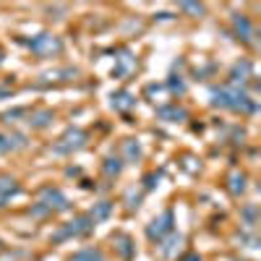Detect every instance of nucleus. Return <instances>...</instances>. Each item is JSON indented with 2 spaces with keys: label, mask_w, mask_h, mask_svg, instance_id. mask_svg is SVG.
<instances>
[{
  "label": "nucleus",
  "mask_w": 261,
  "mask_h": 261,
  "mask_svg": "<svg viewBox=\"0 0 261 261\" xmlns=\"http://www.w3.org/2000/svg\"><path fill=\"white\" fill-rule=\"evenodd\" d=\"M86 141H89V134H86L84 128H68L65 134L55 141L53 151L55 154H63V157H68V154H76V151H81L86 146Z\"/></svg>",
  "instance_id": "nucleus-3"
},
{
  "label": "nucleus",
  "mask_w": 261,
  "mask_h": 261,
  "mask_svg": "<svg viewBox=\"0 0 261 261\" xmlns=\"http://www.w3.org/2000/svg\"><path fill=\"white\" fill-rule=\"evenodd\" d=\"M123 151H125L123 162H139L141 160V146H139L136 139H125L123 141Z\"/></svg>",
  "instance_id": "nucleus-15"
},
{
  "label": "nucleus",
  "mask_w": 261,
  "mask_h": 261,
  "mask_svg": "<svg viewBox=\"0 0 261 261\" xmlns=\"http://www.w3.org/2000/svg\"><path fill=\"white\" fill-rule=\"evenodd\" d=\"M154 180H160L157 172H151V175H146V178H144V191H151V188H154V186H157Z\"/></svg>",
  "instance_id": "nucleus-20"
},
{
  "label": "nucleus",
  "mask_w": 261,
  "mask_h": 261,
  "mask_svg": "<svg viewBox=\"0 0 261 261\" xmlns=\"http://www.w3.org/2000/svg\"><path fill=\"white\" fill-rule=\"evenodd\" d=\"M71 209V201L60 188H53V186H45L39 188L37 193V204H32L29 209V217H53V214H60V212H68Z\"/></svg>",
  "instance_id": "nucleus-1"
},
{
  "label": "nucleus",
  "mask_w": 261,
  "mask_h": 261,
  "mask_svg": "<svg viewBox=\"0 0 261 261\" xmlns=\"http://www.w3.org/2000/svg\"><path fill=\"white\" fill-rule=\"evenodd\" d=\"M180 261H204V258H201L199 253H193V251H188L186 256H180Z\"/></svg>",
  "instance_id": "nucleus-21"
},
{
  "label": "nucleus",
  "mask_w": 261,
  "mask_h": 261,
  "mask_svg": "<svg viewBox=\"0 0 261 261\" xmlns=\"http://www.w3.org/2000/svg\"><path fill=\"white\" fill-rule=\"evenodd\" d=\"M232 27H235L238 39H243V42H253V27H251L248 16H243V13H235V16H232Z\"/></svg>",
  "instance_id": "nucleus-9"
},
{
  "label": "nucleus",
  "mask_w": 261,
  "mask_h": 261,
  "mask_svg": "<svg viewBox=\"0 0 261 261\" xmlns=\"http://www.w3.org/2000/svg\"><path fill=\"white\" fill-rule=\"evenodd\" d=\"M110 243H113L115 253H118L123 261H130V258L136 256V243H134V238H130L128 232H123V230H118V232L110 235Z\"/></svg>",
  "instance_id": "nucleus-6"
},
{
  "label": "nucleus",
  "mask_w": 261,
  "mask_h": 261,
  "mask_svg": "<svg viewBox=\"0 0 261 261\" xmlns=\"http://www.w3.org/2000/svg\"><path fill=\"white\" fill-rule=\"evenodd\" d=\"M94 222H92V217L89 214H76L71 222H65L60 225L53 235H50V243H65V241H84V238H89L94 232Z\"/></svg>",
  "instance_id": "nucleus-2"
},
{
  "label": "nucleus",
  "mask_w": 261,
  "mask_h": 261,
  "mask_svg": "<svg viewBox=\"0 0 261 261\" xmlns=\"http://www.w3.org/2000/svg\"><path fill=\"white\" fill-rule=\"evenodd\" d=\"M230 193L232 196H241L243 191H246V175H243V172H232V175H230Z\"/></svg>",
  "instance_id": "nucleus-17"
},
{
  "label": "nucleus",
  "mask_w": 261,
  "mask_h": 261,
  "mask_svg": "<svg viewBox=\"0 0 261 261\" xmlns=\"http://www.w3.org/2000/svg\"><path fill=\"white\" fill-rule=\"evenodd\" d=\"M29 50L37 55V58H58L63 53V39L58 34H37L34 39H29Z\"/></svg>",
  "instance_id": "nucleus-5"
},
{
  "label": "nucleus",
  "mask_w": 261,
  "mask_h": 261,
  "mask_svg": "<svg viewBox=\"0 0 261 261\" xmlns=\"http://www.w3.org/2000/svg\"><path fill=\"white\" fill-rule=\"evenodd\" d=\"M11 94H13V92L8 89V86H0V99H8Z\"/></svg>",
  "instance_id": "nucleus-22"
},
{
  "label": "nucleus",
  "mask_w": 261,
  "mask_h": 261,
  "mask_svg": "<svg viewBox=\"0 0 261 261\" xmlns=\"http://www.w3.org/2000/svg\"><path fill=\"white\" fill-rule=\"evenodd\" d=\"M53 118H55L53 110H29L27 123H29L34 130H42V128H47V125L53 123Z\"/></svg>",
  "instance_id": "nucleus-10"
},
{
  "label": "nucleus",
  "mask_w": 261,
  "mask_h": 261,
  "mask_svg": "<svg viewBox=\"0 0 261 261\" xmlns=\"http://www.w3.org/2000/svg\"><path fill=\"white\" fill-rule=\"evenodd\" d=\"M180 11H186V13H193V16H204L206 13V8L204 6H199V3H180Z\"/></svg>",
  "instance_id": "nucleus-19"
},
{
  "label": "nucleus",
  "mask_w": 261,
  "mask_h": 261,
  "mask_svg": "<svg viewBox=\"0 0 261 261\" xmlns=\"http://www.w3.org/2000/svg\"><path fill=\"white\" fill-rule=\"evenodd\" d=\"M134 105H136V97L130 94V92H115L113 94V107H115L118 113H128Z\"/></svg>",
  "instance_id": "nucleus-13"
},
{
  "label": "nucleus",
  "mask_w": 261,
  "mask_h": 261,
  "mask_svg": "<svg viewBox=\"0 0 261 261\" xmlns=\"http://www.w3.org/2000/svg\"><path fill=\"white\" fill-rule=\"evenodd\" d=\"M21 193V183L11 175H0V209H6L16 196Z\"/></svg>",
  "instance_id": "nucleus-7"
},
{
  "label": "nucleus",
  "mask_w": 261,
  "mask_h": 261,
  "mask_svg": "<svg viewBox=\"0 0 261 261\" xmlns=\"http://www.w3.org/2000/svg\"><path fill=\"white\" fill-rule=\"evenodd\" d=\"M3 60H6V50L0 47V65H3Z\"/></svg>",
  "instance_id": "nucleus-23"
},
{
  "label": "nucleus",
  "mask_w": 261,
  "mask_h": 261,
  "mask_svg": "<svg viewBox=\"0 0 261 261\" xmlns=\"http://www.w3.org/2000/svg\"><path fill=\"white\" fill-rule=\"evenodd\" d=\"M175 232V212L172 209H165L160 217H154V220H151L149 225H146V238L151 243H162L167 235H172Z\"/></svg>",
  "instance_id": "nucleus-4"
},
{
  "label": "nucleus",
  "mask_w": 261,
  "mask_h": 261,
  "mask_svg": "<svg viewBox=\"0 0 261 261\" xmlns=\"http://www.w3.org/2000/svg\"><path fill=\"white\" fill-rule=\"evenodd\" d=\"M102 172H105L107 178H118L120 172H123V160L120 157H107L102 162Z\"/></svg>",
  "instance_id": "nucleus-16"
},
{
  "label": "nucleus",
  "mask_w": 261,
  "mask_h": 261,
  "mask_svg": "<svg viewBox=\"0 0 261 261\" xmlns=\"http://www.w3.org/2000/svg\"><path fill=\"white\" fill-rule=\"evenodd\" d=\"M27 139L16 134V130H0V154H13V151L24 149Z\"/></svg>",
  "instance_id": "nucleus-8"
},
{
  "label": "nucleus",
  "mask_w": 261,
  "mask_h": 261,
  "mask_svg": "<svg viewBox=\"0 0 261 261\" xmlns=\"http://www.w3.org/2000/svg\"><path fill=\"white\" fill-rule=\"evenodd\" d=\"M65 261H105V251L99 246H86V248H79L76 253H71Z\"/></svg>",
  "instance_id": "nucleus-11"
},
{
  "label": "nucleus",
  "mask_w": 261,
  "mask_h": 261,
  "mask_svg": "<svg viewBox=\"0 0 261 261\" xmlns=\"http://www.w3.org/2000/svg\"><path fill=\"white\" fill-rule=\"evenodd\" d=\"M258 212H256V206L253 204H248V206H243V212H241V217H243V220H246V227H256V220H258V217H256Z\"/></svg>",
  "instance_id": "nucleus-18"
},
{
  "label": "nucleus",
  "mask_w": 261,
  "mask_h": 261,
  "mask_svg": "<svg viewBox=\"0 0 261 261\" xmlns=\"http://www.w3.org/2000/svg\"><path fill=\"white\" fill-rule=\"evenodd\" d=\"M3 248H6V246H3V241H0V253H3Z\"/></svg>",
  "instance_id": "nucleus-24"
},
{
  "label": "nucleus",
  "mask_w": 261,
  "mask_h": 261,
  "mask_svg": "<svg viewBox=\"0 0 261 261\" xmlns=\"http://www.w3.org/2000/svg\"><path fill=\"white\" fill-rule=\"evenodd\" d=\"M110 212H113V201H99V204H94V209H89L86 214L92 217L94 225H99V222H105L107 217H110Z\"/></svg>",
  "instance_id": "nucleus-14"
},
{
  "label": "nucleus",
  "mask_w": 261,
  "mask_h": 261,
  "mask_svg": "<svg viewBox=\"0 0 261 261\" xmlns=\"http://www.w3.org/2000/svg\"><path fill=\"white\" fill-rule=\"evenodd\" d=\"M160 118L167 120V123H180V120L188 118V113L183 110V107H178V105H170V107H160Z\"/></svg>",
  "instance_id": "nucleus-12"
}]
</instances>
